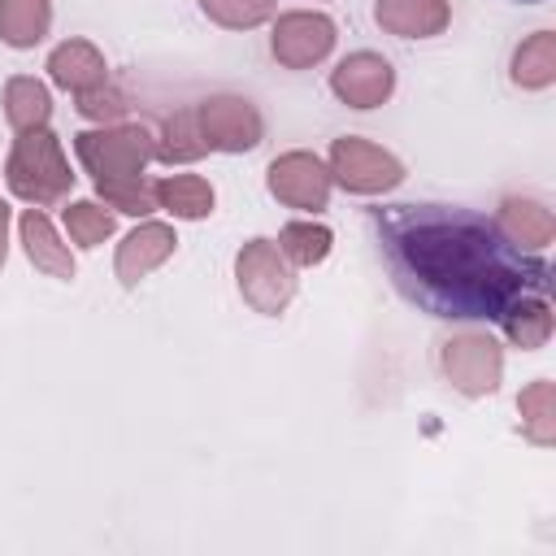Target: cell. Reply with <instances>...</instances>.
<instances>
[{
  "label": "cell",
  "mask_w": 556,
  "mask_h": 556,
  "mask_svg": "<svg viewBox=\"0 0 556 556\" xmlns=\"http://www.w3.org/2000/svg\"><path fill=\"white\" fill-rule=\"evenodd\" d=\"M22 243H26V256H30L35 269H43L52 278H74V256L39 208L22 213Z\"/></svg>",
  "instance_id": "obj_14"
},
{
  "label": "cell",
  "mask_w": 556,
  "mask_h": 556,
  "mask_svg": "<svg viewBox=\"0 0 556 556\" xmlns=\"http://www.w3.org/2000/svg\"><path fill=\"white\" fill-rule=\"evenodd\" d=\"M500 326H504L508 343H517V348H526V352L543 348V343L552 339V308H547V295H521V300H513L508 313L500 317Z\"/></svg>",
  "instance_id": "obj_19"
},
{
  "label": "cell",
  "mask_w": 556,
  "mask_h": 556,
  "mask_svg": "<svg viewBox=\"0 0 556 556\" xmlns=\"http://www.w3.org/2000/svg\"><path fill=\"white\" fill-rule=\"evenodd\" d=\"M48 74H52L56 87H65V91H74V96L96 91V87L109 83V65H104L100 48L87 43V39H65V43H56L52 56H48Z\"/></svg>",
  "instance_id": "obj_12"
},
{
  "label": "cell",
  "mask_w": 556,
  "mask_h": 556,
  "mask_svg": "<svg viewBox=\"0 0 556 556\" xmlns=\"http://www.w3.org/2000/svg\"><path fill=\"white\" fill-rule=\"evenodd\" d=\"M235 278H239V291L243 300L265 313V317H278L291 295H295V274H291V261L278 252V243L269 239H248L235 256Z\"/></svg>",
  "instance_id": "obj_3"
},
{
  "label": "cell",
  "mask_w": 556,
  "mask_h": 556,
  "mask_svg": "<svg viewBox=\"0 0 556 556\" xmlns=\"http://www.w3.org/2000/svg\"><path fill=\"white\" fill-rule=\"evenodd\" d=\"M65 230L78 248H100L109 235H113V213L100 208L96 200H74L65 208Z\"/></svg>",
  "instance_id": "obj_25"
},
{
  "label": "cell",
  "mask_w": 556,
  "mask_h": 556,
  "mask_svg": "<svg viewBox=\"0 0 556 556\" xmlns=\"http://www.w3.org/2000/svg\"><path fill=\"white\" fill-rule=\"evenodd\" d=\"M200 9L226 30H252L274 13V0H200Z\"/></svg>",
  "instance_id": "obj_26"
},
{
  "label": "cell",
  "mask_w": 556,
  "mask_h": 556,
  "mask_svg": "<svg viewBox=\"0 0 556 556\" xmlns=\"http://www.w3.org/2000/svg\"><path fill=\"white\" fill-rule=\"evenodd\" d=\"M96 191L109 208L130 213V217H148L156 208V191H152V182H143V174L139 178H100Z\"/></svg>",
  "instance_id": "obj_24"
},
{
  "label": "cell",
  "mask_w": 556,
  "mask_h": 556,
  "mask_svg": "<svg viewBox=\"0 0 556 556\" xmlns=\"http://www.w3.org/2000/svg\"><path fill=\"white\" fill-rule=\"evenodd\" d=\"M495 226H500L517 248H547L552 235H556L552 213H547L539 200H526V195H508V200L500 204Z\"/></svg>",
  "instance_id": "obj_15"
},
{
  "label": "cell",
  "mask_w": 556,
  "mask_h": 556,
  "mask_svg": "<svg viewBox=\"0 0 556 556\" xmlns=\"http://www.w3.org/2000/svg\"><path fill=\"white\" fill-rule=\"evenodd\" d=\"M195 117L213 152H248L261 143V130H265L256 104L243 96H208L204 104H195Z\"/></svg>",
  "instance_id": "obj_7"
},
{
  "label": "cell",
  "mask_w": 556,
  "mask_h": 556,
  "mask_svg": "<svg viewBox=\"0 0 556 556\" xmlns=\"http://www.w3.org/2000/svg\"><path fill=\"white\" fill-rule=\"evenodd\" d=\"M74 152L96 182L100 178H139L143 165L152 161V135L143 126L83 130V135H74Z\"/></svg>",
  "instance_id": "obj_4"
},
{
  "label": "cell",
  "mask_w": 556,
  "mask_h": 556,
  "mask_svg": "<svg viewBox=\"0 0 556 556\" xmlns=\"http://www.w3.org/2000/svg\"><path fill=\"white\" fill-rule=\"evenodd\" d=\"M52 26V0H0V39L9 48H35Z\"/></svg>",
  "instance_id": "obj_18"
},
{
  "label": "cell",
  "mask_w": 556,
  "mask_h": 556,
  "mask_svg": "<svg viewBox=\"0 0 556 556\" xmlns=\"http://www.w3.org/2000/svg\"><path fill=\"white\" fill-rule=\"evenodd\" d=\"M208 152V143H204V135H200V117H195V109H178L169 122H165V130H161V143H152V156H161V161H195V156H204Z\"/></svg>",
  "instance_id": "obj_22"
},
{
  "label": "cell",
  "mask_w": 556,
  "mask_h": 556,
  "mask_svg": "<svg viewBox=\"0 0 556 556\" xmlns=\"http://www.w3.org/2000/svg\"><path fill=\"white\" fill-rule=\"evenodd\" d=\"M374 17L387 35H400V39H430L447 26V0H378L374 4Z\"/></svg>",
  "instance_id": "obj_13"
},
{
  "label": "cell",
  "mask_w": 556,
  "mask_h": 556,
  "mask_svg": "<svg viewBox=\"0 0 556 556\" xmlns=\"http://www.w3.org/2000/svg\"><path fill=\"white\" fill-rule=\"evenodd\" d=\"M369 230L395 291L439 321H500L513 300L547 295L552 282L539 256L473 208L378 204Z\"/></svg>",
  "instance_id": "obj_1"
},
{
  "label": "cell",
  "mask_w": 556,
  "mask_h": 556,
  "mask_svg": "<svg viewBox=\"0 0 556 556\" xmlns=\"http://www.w3.org/2000/svg\"><path fill=\"white\" fill-rule=\"evenodd\" d=\"M517 4H543V0H517Z\"/></svg>",
  "instance_id": "obj_29"
},
{
  "label": "cell",
  "mask_w": 556,
  "mask_h": 556,
  "mask_svg": "<svg viewBox=\"0 0 556 556\" xmlns=\"http://www.w3.org/2000/svg\"><path fill=\"white\" fill-rule=\"evenodd\" d=\"M330 243H334V235L321 222H287L278 230V252L291 265H321L330 256Z\"/></svg>",
  "instance_id": "obj_23"
},
{
  "label": "cell",
  "mask_w": 556,
  "mask_h": 556,
  "mask_svg": "<svg viewBox=\"0 0 556 556\" xmlns=\"http://www.w3.org/2000/svg\"><path fill=\"white\" fill-rule=\"evenodd\" d=\"M330 178L343 191L382 195V191H395L404 182V165L391 152H382L378 143L356 139V135H343V139L330 143Z\"/></svg>",
  "instance_id": "obj_6"
},
{
  "label": "cell",
  "mask_w": 556,
  "mask_h": 556,
  "mask_svg": "<svg viewBox=\"0 0 556 556\" xmlns=\"http://www.w3.org/2000/svg\"><path fill=\"white\" fill-rule=\"evenodd\" d=\"M265 182H269V195L282 200L287 208L317 213L330 200V169L313 152H282V156H274Z\"/></svg>",
  "instance_id": "obj_9"
},
{
  "label": "cell",
  "mask_w": 556,
  "mask_h": 556,
  "mask_svg": "<svg viewBox=\"0 0 556 556\" xmlns=\"http://www.w3.org/2000/svg\"><path fill=\"white\" fill-rule=\"evenodd\" d=\"M513 83L526 91H543L556 83V35L552 30H534L513 52Z\"/></svg>",
  "instance_id": "obj_20"
},
{
  "label": "cell",
  "mask_w": 556,
  "mask_h": 556,
  "mask_svg": "<svg viewBox=\"0 0 556 556\" xmlns=\"http://www.w3.org/2000/svg\"><path fill=\"white\" fill-rule=\"evenodd\" d=\"M334 48V22L326 13H282L274 22V35H269V52L278 65L287 70H308L317 61H326Z\"/></svg>",
  "instance_id": "obj_8"
},
{
  "label": "cell",
  "mask_w": 556,
  "mask_h": 556,
  "mask_svg": "<svg viewBox=\"0 0 556 556\" xmlns=\"http://www.w3.org/2000/svg\"><path fill=\"white\" fill-rule=\"evenodd\" d=\"M174 248H178L174 226H165V222H139V226L117 243V261H113L117 282H122V287H139V278H148L161 261H169Z\"/></svg>",
  "instance_id": "obj_11"
},
{
  "label": "cell",
  "mask_w": 556,
  "mask_h": 556,
  "mask_svg": "<svg viewBox=\"0 0 556 556\" xmlns=\"http://www.w3.org/2000/svg\"><path fill=\"white\" fill-rule=\"evenodd\" d=\"M4 256H9V208L0 204V265H4Z\"/></svg>",
  "instance_id": "obj_28"
},
{
  "label": "cell",
  "mask_w": 556,
  "mask_h": 556,
  "mask_svg": "<svg viewBox=\"0 0 556 556\" xmlns=\"http://www.w3.org/2000/svg\"><path fill=\"white\" fill-rule=\"evenodd\" d=\"M4 178H9V191L22 195L26 204L43 208V204H56L70 195L74 187V174H70V161L61 152V139L39 126V130H22L13 152H9V165H4Z\"/></svg>",
  "instance_id": "obj_2"
},
{
  "label": "cell",
  "mask_w": 556,
  "mask_h": 556,
  "mask_svg": "<svg viewBox=\"0 0 556 556\" xmlns=\"http://www.w3.org/2000/svg\"><path fill=\"white\" fill-rule=\"evenodd\" d=\"M439 365L443 378L460 391V395H491L500 387L504 374V348L486 334V330H460L452 339H443L439 348Z\"/></svg>",
  "instance_id": "obj_5"
},
{
  "label": "cell",
  "mask_w": 556,
  "mask_h": 556,
  "mask_svg": "<svg viewBox=\"0 0 556 556\" xmlns=\"http://www.w3.org/2000/svg\"><path fill=\"white\" fill-rule=\"evenodd\" d=\"M330 91L348 109H378L395 91V70L378 52H352L330 70Z\"/></svg>",
  "instance_id": "obj_10"
},
{
  "label": "cell",
  "mask_w": 556,
  "mask_h": 556,
  "mask_svg": "<svg viewBox=\"0 0 556 556\" xmlns=\"http://www.w3.org/2000/svg\"><path fill=\"white\" fill-rule=\"evenodd\" d=\"M4 117H9V126H13L17 135L48 126V117H52V96H48V87H43L39 78H26V74L9 78V83H4Z\"/></svg>",
  "instance_id": "obj_16"
},
{
  "label": "cell",
  "mask_w": 556,
  "mask_h": 556,
  "mask_svg": "<svg viewBox=\"0 0 556 556\" xmlns=\"http://www.w3.org/2000/svg\"><path fill=\"white\" fill-rule=\"evenodd\" d=\"M152 191H156V208H165L182 222H200L213 213V187L195 174H169V178L152 182Z\"/></svg>",
  "instance_id": "obj_17"
},
{
  "label": "cell",
  "mask_w": 556,
  "mask_h": 556,
  "mask_svg": "<svg viewBox=\"0 0 556 556\" xmlns=\"http://www.w3.org/2000/svg\"><path fill=\"white\" fill-rule=\"evenodd\" d=\"M517 408H521V434L539 447H552L556 443V391L547 378L530 382L521 395H517Z\"/></svg>",
  "instance_id": "obj_21"
},
{
  "label": "cell",
  "mask_w": 556,
  "mask_h": 556,
  "mask_svg": "<svg viewBox=\"0 0 556 556\" xmlns=\"http://www.w3.org/2000/svg\"><path fill=\"white\" fill-rule=\"evenodd\" d=\"M122 109H126V100H122V91H113L109 83L96 87V91H83V96H78V113L91 117V122H109V117H117Z\"/></svg>",
  "instance_id": "obj_27"
}]
</instances>
